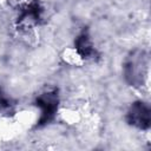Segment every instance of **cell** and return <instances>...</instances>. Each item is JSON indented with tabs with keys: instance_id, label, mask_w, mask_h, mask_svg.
I'll list each match as a JSON object with an SVG mask.
<instances>
[{
	"instance_id": "4",
	"label": "cell",
	"mask_w": 151,
	"mask_h": 151,
	"mask_svg": "<svg viewBox=\"0 0 151 151\" xmlns=\"http://www.w3.org/2000/svg\"><path fill=\"white\" fill-rule=\"evenodd\" d=\"M144 55L142 54L137 57H132V59L126 65V77L131 81V84H140L143 83L144 77V68L146 67L144 63Z\"/></svg>"
},
{
	"instance_id": "5",
	"label": "cell",
	"mask_w": 151,
	"mask_h": 151,
	"mask_svg": "<svg viewBox=\"0 0 151 151\" xmlns=\"http://www.w3.org/2000/svg\"><path fill=\"white\" fill-rule=\"evenodd\" d=\"M76 51L78 55L83 59H93L96 55V50L93 47V44L86 32H83L78 35L74 42Z\"/></svg>"
},
{
	"instance_id": "1",
	"label": "cell",
	"mask_w": 151,
	"mask_h": 151,
	"mask_svg": "<svg viewBox=\"0 0 151 151\" xmlns=\"http://www.w3.org/2000/svg\"><path fill=\"white\" fill-rule=\"evenodd\" d=\"M41 17V7L38 1L31 0L22 4L19 8L18 25L20 28H31L37 25Z\"/></svg>"
},
{
	"instance_id": "6",
	"label": "cell",
	"mask_w": 151,
	"mask_h": 151,
	"mask_svg": "<svg viewBox=\"0 0 151 151\" xmlns=\"http://www.w3.org/2000/svg\"><path fill=\"white\" fill-rule=\"evenodd\" d=\"M7 105H8V101H7V99L5 98V96L2 94V92H1V90H0V109L6 107Z\"/></svg>"
},
{
	"instance_id": "2",
	"label": "cell",
	"mask_w": 151,
	"mask_h": 151,
	"mask_svg": "<svg viewBox=\"0 0 151 151\" xmlns=\"http://www.w3.org/2000/svg\"><path fill=\"white\" fill-rule=\"evenodd\" d=\"M58 101H59L58 94L54 91L42 93L38 97L37 106L41 111L40 119H39L40 124H46L54 117V113H55L57 107H58Z\"/></svg>"
},
{
	"instance_id": "3",
	"label": "cell",
	"mask_w": 151,
	"mask_h": 151,
	"mask_svg": "<svg viewBox=\"0 0 151 151\" xmlns=\"http://www.w3.org/2000/svg\"><path fill=\"white\" fill-rule=\"evenodd\" d=\"M127 122L142 130H146L150 126V107L142 101H137L132 104L127 112Z\"/></svg>"
}]
</instances>
